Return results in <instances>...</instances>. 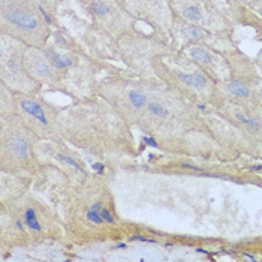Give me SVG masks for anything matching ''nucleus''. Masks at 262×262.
Masks as SVG:
<instances>
[{
	"label": "nucleus",
	"mask_w": 262,
	"mask_h": 262,
	"mask_svg": "<svg viewBox=\"0 0 262 262\" xmlns=\"http://www.w3.org/2000/svg\"><path fill=\"white\" fill-rule=\"evenodd\" d=\"M2 168L3 171L20 172L35 165L36 134L29 129L20 117L11 116L9 127L2 124Z\"/></svg>",
	"instance_id": "1"
},
{
	"label": "nucleus",
	"mask_w": 262,
	"mask_h": 262,
	"mask_svg": "<svg viewBox=\"0 0 262 262\" xmlns=\"http://www.w3.org/2000/svg\"><path fill=\"white\" fill-rule=\"evenodd\" d=\"M15 111L24 124L32 129L38 138H53L56 134H59L60 113L56 108H50L38 99L21 98Z\"/></svg>",
	"instance_id": "2"
},
{
	"label": "nucleus",
	"mask_w": 262,
	"mask_h": 262,
	"mask_svg": "<svg viewBox=\"0 0 262 262\" xmlns=\"http://www.w3.org/2000/svg\"><path fill=\"white\" fill-rule=\"evenodd\" d=\"M17 208H11V213L18 216L26 229V238L30 240H47L48 237H53L56 232L54 225V214L50 213V210L42 205L40 202L29 200L15 205Z\"/></svg>",
	"instance_id": "3"
},
{
	"label": "nucleus",
	"mask_w": 262,
	"mask_h": 262,
	"mask_svg": "<svg viewBox=\"0 0 262 262\" xmlns=\"http://www.w3.org/2000/svg\"><path fill=\"white\" fill-rule=\"evenodd\" d=\"M217 110L222 111L223 116L238 129V132L246 134L250 144L262 148V108L253 103L235 102L232 106H219Z\"/></svg>",
	"instance_id": "4"
},
{
	"label": "nucleus",
	"mask_w": 262,
	"mask_h": 262,
	"mask_svg": "<svg viewBox=\"0 0 262 262\" xmlns=\"http://www.w3.org/2000/svg\"><path fill=\"white\" fill-rule=\"evenodd\" d=\"M5 17L12 24H15L17 27L24 29V30H35L39 27V20L33 14H30L29 11L21 9L18 6H11L5 12Z\"/></svg>",
	"instance_id": "5"
},
{
	"label": "nucleus",
	"mask_w": 262,
	"mask_h": 262,
	"mask_svg": "<svg viewBox=\"0 0 262 262\" xmlns=\"http://www.w3.org/2000/svg\"><path fill=\"white\" fill-rule=\"evenodd\" d=\"M177 80L189 90H192L195 93H201V95L207 92V89L210 85L208 77L202 72H177Z\"/></svg>",
	"instance_id": "6"
},
{
	"label": "nucleus",
	"mask_w": 262,
	"mask_h": 262,
	"mask_svg": "<svg viewBox=\"0 0 262 262\" xmlns=\"http://www.w3.org/2000/svg\"><path fill=\"white\" fill-rule=\"evenodd\" d=\"M225 87H226L228 93L240 103H252L253 101V96H255L253 90L246 81L231 80L225 84Z\"/></svg>",
	"instance_id": "7"
},
{
	"label": "nucleus",
	"mask_w": 262,
	"mask_h": 262,
	"mask_svg": "<svg viewBox=\"0 0 262 262\" xmlns=\"http://www.w3.org/2000/svg\"><path fill=\"white\" fill-rule=\"evenodd\" d=\"M189 54H190V57L196 61V63H201V64H211L213 63V54L207 48L200 47V45L192 47L190 51H189Z\"/></svg>",
	"instance_id": "8"
},
{
	"label": "nucleus",
	"mask_w": 262,
	"mask_h": 262,
	"mask_svg": "<svg viewBox=\"0 0 262 262\" xmlns=\"http://www.w3.org/2000/svg\"><path fill=\"white\" fill-rule=\"evenodd\" d=\"M33 68H35V71L39 74L40 77H43V78H51L53 77V66H51V61L48 60H43V59H35L33 61Z\"/></svg>",
	"instance_id": "9"
},
{
	"label": "nucleus",
	"mask_w": 262,
	"mask_h": 262,
	"mask_svg": "<svg viewBox=\"0 0 262 262\" xmlns=\"http://www.w3.org/2000/svg\"><path fill=\"white\" fill-rule=\"evenodd\" d=\"M47 59L51 61L54 66H57V68H69V66H72V63H74V61L71 60V57L60 56V54H57V53L53 51V50L47 51Z\"/></svg>",
	"instance_id": "10"
},
{
	"label": "nucleus",
	"mask_w": 262,
	"mask_h": 262,
	"mask_svg": "<svg viewBox=\"0 0 262 262\" xmlns=\"http://www.w3.org/2000/svg\"><path fill=\"white\" fill-rule=\"evenodd\" d=\"M183 35L190 40H201L205 38L207 32L202 30L201 27H196V26H187L183 29Z\"/></svg>",
	"instance_id": "11"
},
{
	"label": "nucleus",
	"mask_w": 262,
	"mask_h": 262,
	"mask_svg": "<svg viewBox=\"0 0 262 262\" xmlns=\"http://www.w3.org/2000/svg\"><path fill=\"white\" fill-rule=\"evenodd\" d=\"M183 17L186 18L187 21H201L204 18V14H202V9L200 6H187L183 9Z\"/></svg>",
	"instance_id": "12"
},
{
	"label": "nucleus",
	"mask_w": 262,
	"mask_h": 262,
	"mask_svg": "<svg viewBox=\"0 0 262 262\" xmlns=\"http://www.w3.org/2000/svg\"><path fill=\"white\" fill-rule=\"evenodd\" d=\"M92 11H93V14H96V15H106V14L110 12V8H108L103 2L95 0V2L92 3Z\"/></svg>",
	"instance_id": "13"
}]
</instances>
